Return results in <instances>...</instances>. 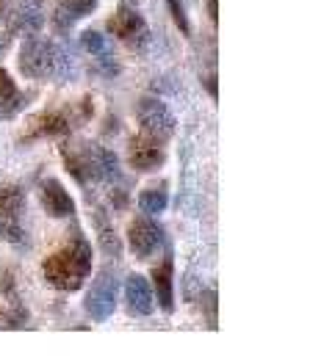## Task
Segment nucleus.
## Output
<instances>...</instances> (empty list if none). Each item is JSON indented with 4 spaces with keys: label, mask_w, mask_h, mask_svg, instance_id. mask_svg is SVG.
Returning <instances> with one entry per match:
<instances>
[{
    "label": "nucleus",
    "mask_w": 335,
    "mask_h": 359,
    "mask_svg": "<svg viewBox=\"0 0 335 359\" xmlns=\"http://www.w3.org/2000/svg\"><path fill=\"white\" fill-rule=\"evenodd\" d=\"M161 144L164 141H158V138H152V135L147 133L133 135L128 141V163L136 172H155V169H161L166 163V152H164Z\"/></svg>",
    "instance_id": "9"
},
{
    "label": "nucleus",
    "mask_w": 335,
    "mask_h": 359,
    "mask_svg": "<svg viewBox=\"0 0 335 359\" xmlns=\"http://www.w3.org/2000/svg\"><path fill=\"white\" fill-rule=\"evenodd\" d=\"M108 31L131 47H142L150 42L147 20H144L136 8H131V6H122V8L108 20Z\"/></svg>",
    "instance_id": "8"
},
{
    "label": "nucleus",
    "mask_w": 335,
    "mask_h": 359,
    "mask_svg": "<svg viewBox=\"0 0 335 359\" xmlns=\"http://www.w3.org/2000/svg\"><path fill=\"white\" fill-rule=\"evenodd\" d=\"M169 205V196H166V188H144L139 194V208H142L144 216H161Z\"/></svg>",
    "instance_id": "16"
},
{
    "label": "nucleus",
    "mask_w": 335,
    "mask_h": 359,
    "mask_svg": "<svg viewBox=\"0 0 335 359\" xmlns=\"http://www.w3.org/2000/svg\"><path fill=\"white\" fill-rule=\"evenodd\" d=\"M136 119H139L142 133L152 135V138H158V141L172 138V135H175V128H178V119H175V114L169 111V105L161 102V100H155V97H142V100H139Z\"/></svg>",
    "instance_id": "6"
},
{
    "label": "nucleus",
    "mask_w": 335,
    "mask_h": 359,
    "mask_svg": "<svg viewBox=\"0 0 335 359\" xmlns=\"http://www.w3.org/2000/svg\"><path fill=\"white\" fill-rule=\"evenodd\" d=\"M0 293H3L11 304H20V299H17V287H14V279H11V271H0Z\"/></svg>",
    "instance_id": "21"
},
{
    "label": "nucleus",
    "mask_w": 335,
    "mask_h": 359,
    "mask_svg": "<svg viewBox=\"0 0 335 359\" xmlns=\"http://www.w3.org/2000/svg\"><path fill=\"white\" fill-rule=\"evenodd\" d=\"M97 229H100V246H103V252L111 255V257H117L119 255V238H117V232L105 224V222H100V219H97Z\"/></svg>",
    "instance_id": "19"
},
{
    "label": "nucleus",
    "mask_w": 335,
    "mask_h": 359,
    "mask_svg": "<svg viewBox=\"0 0 335 359\" xmlns=\"http://www.w3.org/2000/svg\"><path fill=\"white\" fill-rule=\"evenodd\" d=\"M28 138H58L72 130V119L64 111H45L28 125Z\"/></svg>",
    "instance_id": "15"
},
{
    "label": "nucleus",
    "mask_w": 335,
    "mask_h": 359,
    "mask_svg": "<svg viewBox=\"0 0 335 359\" xmlns=\"http://www.w3.org/2000/svg\"><path fill=\"white\" fill-rule=\"evenodd\" d=\"M25 102H28V97L25 94H11V97H0V119H14L22 108H25Z\"/></svg>",
    "instance_id": "18"
},
{
    "label": "nucleus",
    "mask_w": 335,
    "mask_h": 359,
    "mask_svg": "<svg viewBox=\"0 0 335 359\" xmlns=\"http://www.w3.org/2000/svg\"><path fill=\"white\" fill-rule=\"evenodd\" d=\"M125 304H128V313L139 315V318H147L155 310L152 287L142 273H128V279H125Z\"/></svg>",
    "instance_id": "13"
},
{
    "label": "nucleus",
    "mask_w": 335,
    "mask_h": 359,
    "mask_svg": "<svg viewBox=\"0 0 335 359\" xmlns=\"http://www.w3.org/2000/svg\"><path fill=\"white\" fill-rule=\"evenodd\" d=\"M100 0H58L55 11H53V28L55 34L67 36L81 20H86L92 11L97 8Z\"/></svg>",
    "instance_id": "10"
},
{
    "label": "nucleus",
    "mask_w": 335,
    "mask_h": 359,
    "mask_svg": "<svg viewBox=\"0 0 335 359\" xmlns=\"http://www.w3.org/2000/svg\"><path fill=\"white\" fill-rule=\"evenodd\" d=\"M117 293H119V279L111 269L100 271L97 279L92 282V287L86 290V299H84V310L86 315L95 320V323H103L108 320L114 310H117Z\"/></svg>",
    "instance_id": "4"
},
{
    "label": "nucleus",
    "mask_w": 335,
    "mask_h": 359,
    "mask_svg": "<svg viewBox=\"0 0 335 359\" xmlns=\"http://www.w3.org/2000/svg\"><path fill=\"white\" fill-rule=\"evenodd\" d=\"M205 315H208L211 329H216V290L214 293H205Z\"/></svg>",
    "instance_id": "23"
},
{
    "label": "nucleus",
    "mask_w": 335,
    "mask_h": 359,
    "mask_svg": "<svg viewBox=\"0 0 335 359\" xmlns=\"http://www.w3.org/2000/svg\"><path fill=\"white\" fill-rule=\"evenodd\" d=\"M205 89H208V94H211L214 100L219 97V89H216V75H208V78H205Z\"/></svg>",
    "instance_id": "24"
},
{
    "label": "nucleus",
    "mask_w": 335,
    "mask_h": 359,
    "mask_svg": "<svg viewBox=\"0 0 335 359\" xmlns=\"http://www.w3.org/2000/svg\"><path fill=\"white\" fill-rule=\"evenodd\" d=\"M208 14H211V20L216 25L219 22V0H208Z\"/></svg>",
    "instance_id": "25"
},
{
    "label": "nucleus",
    "mask_w": 335,
    "mask_h": 359,
    "mask_svg": "<svg viewBox=\"0 0 335 359\" xmlns=\"http://www.w3.org/2000/svg\"><path fill=\"white\" fill-rule=\"evenodd\" d=\"M78 152V161H81V169H84V177L97 180V182H117L119 180V158L100 147V144H84V147H75Z\"/></svg>",
    "instance_id": "5"
},
{
    "label": "nucleus",
    "mask_w": 335,
    "mask_h": 359,
    "mask_svg": "<svg viewBox=\"0 0 335 359\" xmlns=\"http://www.w3.org/2000/svg\"><path fill=\"white\" fill-rule=\"evenodd\" d=\"M58 42H50L45 36L28 34V39L20 45L17 67L22 78L28 81H48L58 75Z\"/></svg>",
    "instance_id": "2"
},
{
    "label": "nucleus",
    "mask_w": 335,
    "mask_h": 359,
    "mask_svg": "<svg viewBox=\"0 0 335 359\" xmlns=\"http://www.w3.org/2000/svg\"><path fill=\"white\" fill-rule=\"evenodd\" d=\"M166 8H169L172 22L178 25V31H180L183 36H192V25H189V17H186L183 3H180V0H166Z\"/></svg>",
    "instance_id": "20"
},
{
    "label": "nucleus",
    "mask_w": 335,
    "mask_h": 359,
    "mask_svg": "<svg viewBox=\"0 0 335 359\" xmlns=\"http://www.w3.org/2000/svg\"><path fill=\"white\" fill-rule=\"evenodd\" d=\"M42 208L50 219H72L75 216V199L70 196V191L58 182L55 177H50L42 182Z\"/></svg>",
    "instance_id": "12"
},
{
    "label": "nucleus",
    "mask_w": 335,
    "mask_h": 359,
    "mask_svg": "<svg viewBox=\"0 0 335 359\" xmlns=\"http://www.w3.org/2000/svg\"><path fill=\"white\" fill-rule=\"evenodd\" d=\"M81 47H84L89 55H95V58L114 55V47H111V42H108L100 31H84V34H81Z\"/></svg>",
    "instance_id": "17"
},
{
    "label": "nucleus",
    "mask_w": 335,
    "mask_h": 359,
    "mask_svg": "<svg viewBox=\"0 0 335 359\" xmlns=\"http://www.w3.org/2000/svg\"><path fill=\"white\" fill-rule=\"evenodd\" d=\"M8 17V34H39V28L45 25L42 0H20Z\"/></svg>",
    "instance_id": "11"
},
{
    "label": "nucleus",
    "mask_w": 335,
    "mask_h": 359,
    "mask_svg": "<svg viewBox=\"0 0 335 359\" xmlns=\"http://www.w3.org/2000/svg\"><path fill=\"white\" fill-rule=\"evenodd\" d=\"M11 94H17V83H14V78L0 67V97H11Z\"/></svg>",
    "instance_id": "22"
},
{
    "label": "nucleus",
    "mask_w": 335,
    "mask_h": 359,
    "mask_svg": "<svg viewBox=\"0 0 335 359\" xmlns=\"http://www.w3.org/2000/svg\"><path fill=\"white\" fill-rule=\"evenodd\" d=\"M8 14V0H0V20H6Z\"/></svg>",
    "instance_id": "27"
},
{
    "label": "nucleus",
    "mask_w": 335,
    "mask_h": 359,
    "mask_svg": "<svg viewBox=\"0 0 335 359\" xmlns=\"http://www.w3.org/2000/svg\"><path fill=\"white\" fill-rule=\"evenodd\" d=\"M0 238H6L17 249H28L25 229V191L20 185L0 188Z\"/></svg>",
    "instance_id": "3"
},
{
    "label": "nucleus",
    "mask_w": 335,
    "mask_h": 359,
    "mask_svg": "<svg viewBox=\"0 0 335 359\" xmlns=\"http://www.w3.org/2000/svg\"><path fill=\"white\" fill-rule=\"evenodd\" d=\"M166 243V232L152 216H139L128 226V246L139 260H150Z\"/></svg>",
    "instance_id": "7"
},
{
    "label": "nucleus",
    "mask_w": 335,
    "mask_h": 359,
    "mask_svg": "<svg viewBox=\"0 0 335 359\" xmlns=\"http://www.w3.org/2000/svg\"><path fill=\"white\" fill-rule=\"evenodd\" d=\"M6 47H8V34H0V55L6 53Z\"/></svg>",
    "instance_id": "26"
},
{
    "label": "nucleus",
    "mask_w": 335,
    "mask_h": 359,
    "mask_svg": "<svg viewBox=\"0 0 335 359\" xmlns=\"http://www.w3.org/2000/svg\"><path fill=\"white\" fill-rule=\"evenodd\" d=\"M152 290L158 299V307L164 313L175 310V287H172V255L166 252V257L152 269Z\"/></svg>",
    "instance_id": "14"
},
{
    "label": "nucleus",
    "mask_w": 335,
    "mask_h": 359,
    "mask_svg": "<svg viewBox=\"0 0 335 359\" xmlns=\"http://www.w3.org/2000/svg\"><path fill=\"white\" fill-rule=\"evenodd\" d=\"M89 273H92V246L84 238L81 226H72L67 246H61L58 252L45 257L42 276L50 287L64 290V293H75L89 279Z\"/></svg>",
    "instance_id": "1"
}]
</instances>
